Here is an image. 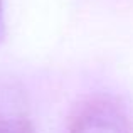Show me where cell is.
<instances>
[{
  "label": "cell",
  "mask_w": 133,
  "mask_h": 133,
  "mask_svg": "<svg viewBox=\"0 0 133 133\" xmlns=\"http://www.w3.org/2000/svg\"><path fill=\"white\" fill-rule=\"evenodd\" d=\"M69 133H133L125 110L108 96H94L79 106Z\"/></svg>",
  "instance_id": "cell-1"
},
{
  "label": "cell",
  "mask_w": 133,
  "mask_h": 133,
  "mask_svg": "<svg viewBox=\"0 0 133 133\" xmlns=\"http://www.w3.org/2000/svg\"><path fill=\"white\" fill-rule=\"evenodd\" d=\"M0 133H36L27 96L15 83H0Z\"/></svg>",
  "instance_id": "cell-2"
},
{
  "label": "cell",
  "mask_w": 133,
  "mask_h": 133,
  "mask_svg": "<svg viewBox=\"0 0 133 133\" xmlns=\"http://www.w3.org/2000/svg\"><path fill=\"white\" fill-rule=\"evenodd\" d=\"M5 34V19H3V0H0V44Z\"/></svg>",
  "instance_id": "cell-3"
}]
</instances>
